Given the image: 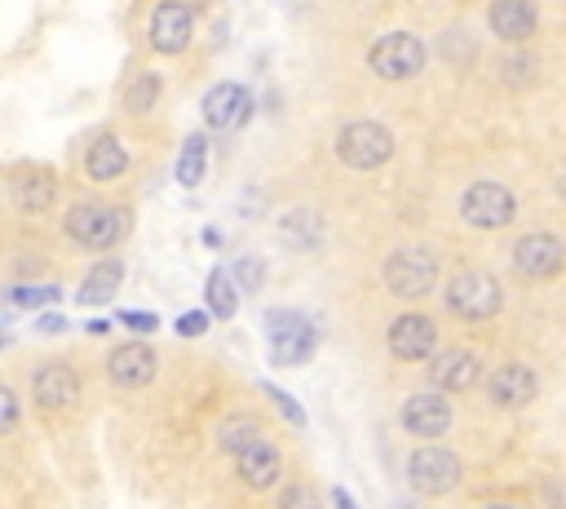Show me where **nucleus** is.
<instances>
[{
  "label": "nucleus",
  "mask_w": 566,
  "mask_h": 509,
  "mask_svg": "<svg viewBox=\"0 0 566 509\" xmlns=\"http://www.w3.org/2000/svg\"><path fill=\"white\" fill-rule=\"evenodd\" d=\"M120 284H125V266H120L116 257H106V262H97V266L89 270V279L80 284L76 301H80V305H106L111 297L120 292Z\"/></svg>",
  "instance_id": "nucleus-22"
},
{
  "label": "nucleus",
  "mask_w": 566,
  "mask_h": 509,
  "mask_svg": "<svg viewBox=\"0 0 566 509\" xmlns=\"http://www.w3.org/2000/svg\"><path fill=\"white\" fill-rule=\"evenodd\" d=\"M32 394H36V407L45 413H62L80 398V372L71 363H45L36 377H32Z\"/></svg>",
  "instance_id": "nucleus-17"
},
{
  "label": "nucleus",
  "mask_w": 566,
  "mask_h": 509,
  "mask_svg": "<svg viewBox=\"0 0 566 509\" xmlns=\"http://www.w3.org/2000/svg\"><path fill=\"white\" fill-rule=\"evenodd\" d=\"M235 470H240V478H244L253 491H266L270 483H279L284 456H279V448H275L270 439H257L253 448H244V452L235 456Z\"/></svg>",
  "instance_id": "nucleus-20"
},
{
  "label": "nucleus",
  "mask_w": 566,
  "mask_h": 509,
  "mask_svg": "<svg viewBox=\"0 0 566 509\" xmlns=\"http://www.w3.org/2000/svg\"><path fill=\"white\" fill-rule=\"evenodd\" d=\"M425 45L416 41V36H407V32H390V36H381L377 45H372V54H368V62H372V71L381 76V80H412L420 67H425Z\"/></svg>",
  "instance_id": "nucleus-8"
},
{
  "label": "nucleus",
  "mask_w": 566,
  "mask_h": 509,
  "mask_svg": "<svg viewBox=\"0 0 566 509\" xmlns=\"http://www.w3.org/2000/svg\"><path fill=\"white\" fill-rule=\"evenodd\" d=\"M89 333H93V337H102V333H111V320H89Z\"/></svg>",
  "instance_id": "nucleus-39"
},
{
  "label": "nucleus",
  "mask_w": 566,
  "mask_h": 509,
  "mask_svg": "<svg viewBox=\"0 0 566 509\" xmlns=\"http://www.w3.org/2000/svg\"><path fill=\"white\" fill-rule=\"evenodd\" d=\"M58 297H62L58 288H10L14 305H45V301H58Z\"/></svg>",
  "instance_id": "nucleus-31"
},
{
  "label": "nucleus",
  "mask_w": 566,
  "mask_h": 509,
  "mask_svg": "<svg viewBox=\"0 0 566 509\" xmlns=\"http://www.w3.org/2000/svg\"><path fill=\"white\" fill-rule=\"evenodd\" d=\"M500 305H505V288L487 270H461L457 279L447 284V311L457 320L483 324V320L500 315Z\"/></svg>",
  "instance_id": "nucleus-2"
},
{
  "label": "nucleus",
  "mask_w": 566,
  "mask_h": 509,
  "mask_svg": "<svg viewBox=\"0 0 566 509\" xmlns=\"http://www.w3.org/2000/svg\"><path fill=\"white\" fill-rule=\"evenodd\" d=\"M557 195H562V199H566V173H562V177H557Z\"/></svg>",
  "instance_id": "nucleus-40"
},
{
  "label": "nucleus",
  "mask_w": 566,
  "mask_h": 509,
  "mask_svg": "<svg viewBox=\"0 0 566 509\" xmlns=\"http://www.w3.org/2000/svg\"><path fill=\"white\" fill-rule=\"evenodd\" d=\"M231 275H235V284H240L244 292H257V288L266 284V262H262L257 253H244V257L231 266Z\"/></svg>",
  "instance_id": "nucleus-28"
},
{
  "label": "nucleus",
  "mask_w": 566,
  "mask_h": 509,
  "mask_svg": "<svg viewBox=\"0 0 566 509\" xmlns=\"http://www.w3.org/2000/svg\"><path fill=\"white\" fill-rule=\"evenodd\" d=\"M54 195H58V182H54L49 169H36V164L14 169V177H10V199H14L19 213H45L49 204H54Z\"/></svg>",
  "instance_id": "nucleus-19"
},
{
  "label": "nucleus",
  "mask_w": 566,
  "mask_h": 509,
  "mask_svg": "<svg viewBox=\"0 0 566 509\" xmlns=\"http://www.w3.org/2000/svg\"><path fill=\"white\" fill-rule=\"evenodd\" d=\"M155 97H160V76H155V71H142V76L134 80L129 97H125V107H129L134 116H147V112L155 107Z\"/></svg>",
  "instance_id": "nucleus-27"
},
{
  "label": "nucleus",
  "mask_w": 566,
  "mask_h": 509,
  "mask_svg": "<svg viewBox=\"0 0 566 509\" xmlns=\"http://www.w3.org/2000/svg\"><path fill=\"white\" fill-rule=\"evenodd\" d=\"M535 394H540V377H535V368H527V363H505V368H496L492 381H487V398H492L496 407H505V413H518V407H527Z\"/></svg>",
  "instance_id": "nucleus-14"
},
{
  "label": "nucleus",
  "mask_w": 566,
  "mask_h": 509,
  "mask_svg": "<svg viewBox=\"0 0 566 509\" xmlns=\"http://www.w3.org/2000/svg\"><path fill=\"white\" fill-rule=\"evenodd\" d=\"M279 509H323V505H319V491L310 483H288L279 496Z\"/></svg>",
  "instance_id": "nucleus-29"
},
{
  "label": "nucleus",
  "mask_w": 566,
  "mask_h": 509,
  "mask_svg": "<svg viewBox=\"0 0 566 509\" xmlns=\"http://www.w3.org/2000/svg\"><path fill=\"white\" fill-rule=\"evenodd\" d=\"M407 483L420 496H447L461 483V456L451 448H416L407 461Z\"/></svg>",
  "instance_id": "nucleus-7"
},
{
  "label": "nucleus",
  "mask_w": 566,
  "mask_h": 509,
  "mask_svg": "<svg viewBox=\"0 0 566 509\" xmlns=\"http://www.w3.org/2000/svg\"><path fill=\"white\" fill-rule=\"evenodd\" d=\"M199 177H204V134H190L182 155H177V182L182 186H199Z\"/></svg>",
  "instance_id": "nucleus-26"
},
{
  "label": "nucleus",
  "mask_w": 566,
  "mask_h": 509,
  "mask_svg": "<svg viewBox=\"0 0 566 509\" xmlns=\"http://www.w3.org/2000/svg\"><path fill=\"white\" fill-rule=\"evenodd\" d=\"M204 301H208V315L217 320H231L240 311V284L231 270H212L208 284H204Z\"/></svg>",
  "instance_id": "nucleus-23"
},
{
  "label": "nucleus",
  "mask_w": 566,
  "mask_h": 509,
  "mask_svg": "<svg viewBox=\"0 0 566 509\" xmlns=\"http://www.w3.org/2000/svg\"><path fill=\"white\" fill-rule=\"evenodd\" d=\"M381 279H385V288H390L394 297L420 301V297H429L434 284H438V253H429V248H398V253L385 262Z\"/></svg>",
  "instance_id": "nucleus-4"
},
{
  "label": "nucleus",
  "mask_w": 566,
  "mask_h": 509,
  "mask_svg": "<svg viewBox=\"0 0 566 509\" xmlns=\"http://www.w3.org/2000/svg\"><path fill=\"white\" fill-rule=\"evenodd\" d=\"M36 328H41V333H62V328H67V320H58V315H45Z\"/></svg>",
  "instance_id": "nucleus-36"
},
{
  "label": "nucleus",
  "mask_w": 566,
  "mask_h": 509,
  "mask_svg": "<svg viewBox=\"0 0 566 509\" xmlns=\"http://www.w3.org/2000/svg\"><path fill=\"white\" fill-rule=\"evenodd\" d=\"M478 377H483V368H478L474 350L451 346L429 359V390H438V394H465L478 385Z\"/></svg>",
  "instance_id": "nucleus-12"
},
{
  "label": "nucleus",
  "mask_w": 566,
  "mask_h": 509,
  "mask_svg": "<svg viewBox=\"0 0 566 509\" xmlns=\"http://www.w3.org/2000/svg\"><path fill=\"white\" fill-rule=\"evenodd\" d=\"M566 266V240L553 231H531L513 244V270L522 279H553Z\"/></svg>",
  "instance_id": "nucleus-9"
},
{
  "label": "nucleus",
  "mask_w": 566,
  "mask_h": 509,
  "mask_svg": "<svg viewBox=\"0 0 566 509\" xmlns=\"http://www.w3.org/2000/svg\"><path fill=\"white\" fill-rule=\"evenodd\" d=\"M67 240L76 248H89V253H106L116 248L129 231H134V213L120 209V204H76L62 222Z\"/></svg>",
  "instance_id": "nucleus-1"
},
{
  "label": "nucleus",
  "mask_w": 566,
  "mask_h": 509,
  "mask_svg": "<svg viewBox=\"0 0 566 509\" xmlns=\"http://www.w3.org/2000/svg\"><path fill=\"white\" fill-rule=\"evenodd\" d=\"M266 394H270V398L284 407V417H288L292 426H305V413L297 407V398H292V394H284V390H275V385H266Z\"/></svg>",
  "instance_id": "nucleus-32"
},
{
  "label": "nucleus",
  "mask_w": 566,
  "mask_h": 509,
  "mask_svg": "<svg viewBox=\"0 0 566 509\" xmlns=\"http://www.w3.org/2000/svg\"><path fill=\"white\" fill-rule=\"evenodd\" d=\"M266 328H270V363L275 368H292V363H305L319 346V333L305 315L297 311H270L266 315Z\"/></svg>",
  "instance_id": "nucleus-5"
},
{
  "label": "nucleus",
  "mask_w": 566,
  "mask_h": 509,
  "mask_svg": "<svg viewBox=\"0 0 566 509\" xmlns=\"http://www.w3.org/2000/svg\"><path fill=\"white\" fill-rule=\"evenodd\" d=\"M487 509H513V505H487Z\"/></svg>",
  "instance_id": "nucleus-41"
},
{
  "label": "nucleus",
  "mask_w": 566,
  "mask_h": 509,
  "mask_svg": "<svg viewBox=\"0 0 566 509\" xmlns=\"http://www.w3.org/2000/svg\"><path fill=\"white\" fill-rule=\"evenodd\" d=\"M190 32H195L190 5H182V0H160L151 14V45L160 54H182L190 45Z\"/></svg>",
  "instance_id": "nucleus-15"
},
{
  "label": "nucleus",
  "mask_w": 566,
  "mask_h": 509,
  "mask_svg": "<svg viewBox=\"0 0 566 509\" xmlns=\"http://www.w3.org/2000/svg\"><path fill=\"white\" fill-rule=\"evenodd\" d=\"M336 155H342L346 169L372 173L394 155V134L381 120H350L342 134H336Z\"/></svg>",
  "instance_id": "nucleus-3"
},
{
  "label": "nucleus",
  "mask_w": 566,
  "mask_h": 509,
  "mask_svg": "<svg viewBox=\"0 0 566 509\" xmlns=\"http://www.w3.org/2000/svg\"><path fill=\"white\" fill-rule=\"evenodd\" d=\"M461 218L478 231H500L518 218V199L505 182H474L465 195H461Z\"/></svg>",
  "instance_id": "nucleus-6"
},
{
  "label": "nucleus",
  "mask_w": 566,
  "mask_h": 509,
  "mask_svg": "<svg viewBox=\"0 0 566 509\" xmlns=\"http://www.w3.org/2000/svg\"><path fill=\"white\" fill-rule=\"evenodd\" d=\"M19 394H14V385H0V430L5 435H14L19 430Z\"/></svg>",
  "instance_id": "nucleus-30"
},
{
  "label": "nucleus",
  "mask_w": 566,
  "mask_h": 509,
  "mask_svg": "<svg viewBox=\"0 0 566 509\" xmlns=\"http://www.w3.org/2000/svg\"><path fill=\"white\" fill-rule=\"evenodd\" d=\"M249 112H253L249 89L235 84V80L212 84L208 97H204V120H208V129H240V125L249 120Z\"/></svg>",
  "instance_id": "nucleus-16"
},
{
  "label": "nucleus",
  "mask_w": 566,
  "mask_h": 509,
  "mask_svg": "<svg viewBox=\"0 0 566 509\" xmlns=\"http://www.w3.org/2000/svg\"><path fill=\"white\" fill-rule=\"evenodd\" d=\"M487 23H492V32H496L500 41L522 45V41L535 36L540 10L531 5V0H492V5H487Z\"/></svg>",
  "instance_id": "nucleus-18"
},
{
  "label": "nucleus",
  "mask_w": 566,
  "mask_h": 509,
  "mask_svg": "<svg viewBox=\"0 0 566 509\" xmlns=\"http://www.w3.org/2000/svg\"><path fill=\"white\" fill-rule=\"evenodd\" d=\"M390 355L394 359H403V363H425V359H434L438 355V324L429 320V315H420V311H407V315H398L394 324H390Z\"/></svg>",
  "instance_id": "nucleus-10"
},
{
  "label": "nucleus",
  "mask_w": 566,
  "mask_h": 509,
  "mask_svg": "<svg viewBox=\"0 0 566 509\" xmlns=\"http://www.w3.org/2000/svg\"><path fill=\"white\" fill-rule=\"evenodd\" d=\"M106 372H111V381H116V385L138 390V385H151V381H155L160 359H155V350H151L147 342H125V346L111 350Z\"/></svg>",
  "instance_id": "nucleus-13"
},
{
  "label": "nucleus",
  "mask_w": 566,
  "mask_h": 509,
  "mask_svg": "<svg viewBox=\"0 0 566 509\" xmlns=\"http://www.w3.org/2000/svg\"><path fill=\"white\" fill-rule=\"evenodd\" d=\"M125 169H129V151H125V142L116 134L93 138V147L84 155V173L93 182H116V177H125Z\"/></svg>",
  "instance_id": "nucleus-21"
},
{
  "label": "nucleus",
  "mask_w": 566,
  "mask_h": 509,
  "mask_svg": "<svg viewBox=\"0 0 566 509\" xmlns=\"http://www.w3.org/2000/svg\"><path fill=\"white\" fill-rule=\"evenodd\" d=\"M204 328H208V315H204V311H190V315L177 320V333H182V337H199Z\"/></svg>",
  "instance_id": "nucleus-33"
},
{
  "label": "nucleus",
  "mask_w": 566,
  "mask_h": 509,
  "mask_svg": "<svg viewBox=\"0 0 566 509\" xmlns=\"http://www.w3.org/2000/svg\"><path fill=\"white\" fill-rule=\"evenodd\" d=\"M332 505H336V509H359V505L350 500V491H342V487H336V491H332Z\"/></svg>",
  "instance_id": "nucleus-37"
},
{
  "label": "nucleus",
  "mask_w": 566,
  "mask_h": 509,
  "mask_svg": "<svg viewBox=\"0 0 566 509\" xmlns=\"http://www.w3.org/2000/svg\"><path fill=\"white\" fill-rule=\"evenodd\" d=\"M544 496H548V505H553V509H566V478L548 483V487H544Z\"/></svg>",
  "instance_id": "nucleus-35"
},
{
  "label": "nucleus",
  "mask_w": 566,
  "mask_h": 509,
  "mask_svg": "<svg viewBox=\"0 0 566 509\" xmlns=\"http://www.w3.org/2000/svg\"><path fill=\"white\" fill-rule=\"evenodd\" d=\"M262 439V426L249 417V413H240V417H231V421H221V430H217V443L231 452V456H240L244 448H253Z\"/></svg>",
  "instance_id": "nucleus-25"
},
{
  "label": "nucleus",
  "mask_w": 566,
  "mask_h": 509,
  "mask_svg": "<svg viewBox=\"0 0 566 509\" xmlns=\"http://www.w3.org/2000/svg\"><path fill=\"white\" fill-rule=\"evenodd\" d=\"M279 235H284V244H288V248L310 253V248H319V240H323V222H319L310 209H297V213H284Z\"/></svg>",
  "instance_id": "nucleus-24"
},
{
  "label": "nucleus",
  "mask_w": 566,
  "mask_h": 509,
  "mask_svg": "<svg viewBox=\"0 0 566 509\" xmlns=\"http://www.w3.org/2000/svg\"><path fill=\"white\" fill-rule=\"evenodd\" d=\"M125 324H129L134 333H155V315H138V311H129V315H125Z\"/></svg>",
  "instance_id": "nucleus-34"
},
{
  "label": "nucleus",
  "mask_w": 566,
  "mask_h": 509,
  "mask_svg": "<svg viewBox=\"0 0 566 509\" xmlns=\"http://www.w3.org/2000/svg\"><path fill=\"white\" fill-rule=\"evenodd\" d=\"M398 421H403V430H407L412 439L434 443V439H442V435L451 430V403H447V394H438V390H420V394H412V398L403 403Z\"/></svg>",
  "instance_id": "nucleus-11"
},
{
  "label": "nucleus",
  "mask_w": 566,
  "mask_h": 509,
  "mask_svg": "<svg viewBox=\"0 0 566 509\" xmlns=\"http://www.w3.org/2000/svg\"><path fill=\"white\" fill-rule=\"evenodd\" d=\"M221 240H226V235H221L217 227H208V231H204V244H208V248H221Z\"/></svg>",
  "instance_id": "nucleus-38"
}]
</instances>
